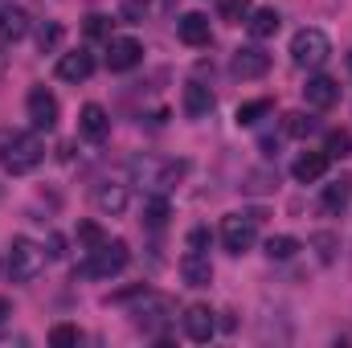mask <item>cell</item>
<instances>
[{
    "instance_id": "35",
    "label": "cell",
    "mask_w": 352,
    "mask_h": 348,
    "mask_svg": "<svg viewBox=\"0 0 352 348\" xmlns=\"http://www.w3.org/2000/svg\"><path fill=\"white\" fill-rule=\"evenodd\" d=\"M274 180H278V176H270V173H254L250 176V184H246V188H250V193H266V188H274Z\"/></svg>"
},
{
    "instance_id": "32",
    "label": "cell",
    "mask_w": 352,
    "mask_h": 348,
    "mask_svg": "<svg viewBox=\"0 0 352 348\" xmlns=\"http://www.w3.org/2000/svg\"><path fill=\"white\" fill-rule=\"evenodd\" d=\"M78 242L98 246V242H107V234H102V226H98V221H78Z\"/></svg>"
},
{
    "instance_id": "29",
    "label": "cell",
    "mask_w": 352,
    "mask_h": 348,
    "mask_svg": "<svg viewBox=\"0 0 352 348\" xmlns=\"http://www.w3.org/2000/svg\"><path fill=\"white\" fill-rule=\"evenodd\" d=\"M217 8H221V21L230 25H242L250 17V0H217Z\"/></svg>"
},
{
    "instance_id": "13",
    "label": "cell",
    "mask_w": 352,
    "mask_h": 348,
    "mask_svg": "<svg viewBox=\"0 0 352 348\" xmlns=\"http://www.w3.org/2000/svg\"><path fill=\"white\" fill-rule=\"evenodd\" d=\"M266 70H270V54H266L263 45H242V50H234V74H238V78H263Z\"/></svg>"
},
{
    "instance_id": "21",
    "label": "cell",
    "mask_w": 352,
    "mask_h": 348,
    "mask_svg": "<svg viewBox=\"0 0 352 348\" xmlns=\"http://www.w3.org/2000/svg\"><path fill=\"white\" fill-rule=\"evenodd\" d=\"M328 164H332V160H328V152H303V156L291 164V176H295L299 184H316L320 176L328 173Z\"/></svg>"
},
{
    "instance_id": "31",
    "label": "cell",
    "mask_w": 352,
    "mask_h": 348,
    "mask_svg": "<svg viewBox=\"0 0 352 348\" xmlns=\"http://www.w3.org/2000/svg\"><path fill=\"white\" fill-rule=\"evenodd\" d=\"M82 340V332L74 328V324H58L54 332H50V345L54 348H70V345H78Z\"/></svg>"
},
{
    "instance_id": "34",
    "label": "cell",
    "mask_w": 352,
    "mask_h": 348,
    "mask_svg": "<svg viewBox=\"0 0 352 348\" xmlns=\"http://www.w3.org/2000/svg\"><path fill=\"white\" fill-rule=\"evenodd\" d=\"M188 250H205V254H209V230L197 226V230L188 234Z\"/></svg>"
},
{
    "instance_id": "7",
    "label": "cell",
    "mask_w": 352,
    "mask_h": 348,
    "mask_svg": "<svg viewBox=\"0 0 352 348\" xmlns=\"http://www.w3.org/2000/svg\"><path fill=\"white\" fill-rule=\"evenodd\" d=\"M258 242V213H230L221 221V246L230 254H246Z\"/></svg>"
},
{
    "instance_id": "26",
    "label": "cell",
    "mask_w": 352,
    "mask_h": 348,
    "mask_svg": "<svg viewBox=\"0 0 352 348\" xmlns=\"http://www.w3.org/2000/svg\"><path fill=\"white\" fill-rule=\"evenodd\" d=\"M270 111H274V102H270V98H250V102H242V107H238V123H242V127H254V123L266 119Z\"/></svg>"
},
{
    "instance_id": "12",
    "label": "cell",
    "mask_w": 352,
    "mask_h": 348,
    "mask_svg": "<svg viewBox=\"0 0 352 348\" xmlns=\"http://www.w3.org/2000/svg\"><path fill=\"white\" fill-rule=\"evenodd\" d=\"M303 98H307V107H311V111H328V107H336V102H340V83H336V78H328V74H316V78H307Z\"/></svg>"
},
{
    "instance_id": "37",
    "label": "cell",
    "mask_w": 352,
    "mask_h": 348,
    "mask_svg": "<svg viewBox=\"0 0 352 348\" xmlns=\"http://www.w3.org/2000/svg\"><path fill=\"white\" fill-rule=\"evenodd\" d=\"M0 345H29V336H0Z\"/></svg>"
},
{
    "instance_id": "16",
    "label": "cell",
    "mask_w": 352,
    "mask_h": 348,
    "mask_svg": "<svg viewBox=\"0 0 352 348\" xmlns=\"http://www.w3.org/2000/svg\"><path fill=\"white\" fill-rule=\"evenodd\" d=\"M349 205H352V176H336L332 184H324V193H320V209H324L328 217H340Z\"/></svg>"
},
{
    "instance_id": "18",
    "label": "cell",
    "mask_w": 352,
    "mask_h": 348,
    "mask_svg": "<svg viewBox=\"0 0 352 348\" xmlns=\"http://www.w3.org/2000/svg\"><path fill=\"white\" fill-rule=\"evenodd\" d=\"M180 279L188 283V287H209L213 283V262L205 250H188L184 259H180Z\"/></svg>"
},
{
    "instance_id": "6",
    "label": "cell",
    "mask_w": 352,
    "mask_h": 348,
    "mask_svg": "<svg viewBox=\"0 0 352 348\" xmlns=\"http://www.w3.org/2000/svg\"><path fill=\"white\" fill-rule=\"evenodd\" d=\"M45 250L37 246V242H29V238H12V246H8V279L12 283H33L41 270H45Z\"/></svg>"
},
{
    "instance_id": "11",
    "label": "cell",
    "mask_w": 352,
    "mask_h": 348,
    "mask_svg": "<svg viewBox=\"0 0 352 348\" xmlns=\"http://www.w3.org/2000/svg\"><path fill=\"white\" fill-rule=\"evenodd\" d=\"M90 205H94L102 217H119V213L127 209V184H115V180H102V184H94V193H90Z\"/></svg>"
},
{
    "instance_id": "36",
    "label": "cell",
    "mask_w": 352,
    "mask_h": 348,
    "mask_svg": "<svg viewBox=\"0 0 352 348\" xmlns=\"http://www.w3.org/2000/svg\"><path fill=\"white\" fill-rule=\"evenodd\" d=\"M144 8H148V0H127V4H123V17H140Z\"/></svg>"
},
{
    "instance_id": "1",
    "label": "cell",
    "mask_w": 352,
    "mask_h": 348,
    "mask_svg": "<svg viewBox=\"0 0 352 348\" xmlns=\"http://www.w3.org/2000/svg\"><path fill=\"white\" fill-rule=\"evenodd\" d=\"M127 173H131V180L144 188V193H173L176 184L184 180V173H188V164L184 160H168V156H135L131 164H127Z\"/></svg>"
},
{
    "instance_id": "40",
    "label": "cell",
    "mask_w": 352,
    "mask_h": 348,
    "mask_svg": "<svg viewBox=\"0 0 352 348\" xmlns=\"http://www.w3.org/2000/svg\"><path fill=\"white\" fill-rule=\"evenodd\" d=\"M0 201H4V184H0Z\"/></svg>"
},
{
    "instance_id": "23",
    "label": "cell",
    "mask_w": 352,
    "mask_h": 348,
    "mask_svg": "<svg viewBox=\"0 0 352 348\" xmlns=\"http://www.w3.org/2000/svg\"><path fill=\"white\" fill-rule=\"evenodd\" d=\"M168 217H173L168 193H148V197H144V226H148V230H164Z\"/></svg>"
},
{
    "instance_id": "25",
    "label": "cell",
    "mask_w": 352,
    "mask_h": 348,
    "mask_svg": "<svg viewBox=\"0 0 352 348\" xmlns=\"http://www.w3.org/2000/svg\"><path fill=\"white\" fill-rule=\"evenodd\" d=\"M324 152H328V160H349L352 156V135L344 127L328 131V135H324Z\"/></svg>"
},
{
    "instance_id": "5",
    "label": "cell",
    "mask_w": 352,
    "mask_h": 348,
    "mask_svg": "<svg viewBox=\"0 0 352 348\" xmlns=\"http://www.w3.org/2000/svg\"><path fill=\"white\" fill-rule=\"evenodd\" d=\"M328 58H332V41L324 29H299L291 37V62L299 70H320Z\"/></svg>"
},
{
    "instance_id": "15",
    "label": "cell",
    "mask_w": 352,
    "mask_h": 348,
    "mask_svg": "<svg viewBox=\"0 0 352 348\" xmlns=\"http://www.w3.org/2000/svg\"><path fill=\"white\" fill-rule=\"evenodd\" d=\"M90 74H94V54L90 50H74V54L58 58V78L62 83H87Z\"/></svg>"
},
{
    "instance_id": "4",
    "label": "cell",
    "mask_w": 352,
    "mask_h": 348,
    "mask_svg": "<svg viewBox=\"0 0 352 348\" xmlns=\"http://www.w3.org/2000/svg\"><path fill=\"white\" fill-rule=\"evenodd\" d=\"M131 262V250H127V242L123 238H107V242H98V246H90L87 250V262H78V279H111V274H119L123 266Z\"/></svg>"
},
{
    "instance_id": "22",
    "label": "cell",
    "mask_w": 352,
    "mask_h": 348,
    "mask_svg": "<svg viewBox=\"0 0 352 348\" xmlns=\"http://www.w3.org/2000/svg\"><path fill=\"white\" fill-rule=\"evenodd\" d=\"M278 25H283L278 8H250V17H246V29H250V37H254V41L274 37V33H278Z\"/></svg>"
},
{
    "instance_id": "2",
    "label": "cell",
    "mask_w": 352,
    "mask_h": 348,
    "mask_svg": "<svg viewBox=\"0 0 352 348\" xmlns=\"http://www.w3.org/2000/svg\"><path fill=\"white\" fill-rule=\"evenodd\" d=\"M45 160V144L37 131H4L0 135V168L12 176L33 173Z\"/></svg>"
},
{
    "instance_id": "17",
    "label": "cell",
    "mask_w": 352,
    "mask_h": 348,
    "mask_svg": "<svg viewBox=\"0 0 352 348\" xmlns=\"http://www.w3.org/2000/svg\"><path fill=\"white\" fill-rule=\"evenodd\" d=\"M29 33V12L21 4H0V45H12Z\"/></svg>"
},
{
    "instance_id": "14",
    "label": "cell",
    "mask_w": 352,
    "mask_h": 348,
    "mask_svg": "<svg viewBox=\"0 0 352 348\" xmlns=\"http://www.w3.org/2000/svg\"><path fill=\"white\" fill-rule=\"evenodd\" d=\"M78 131H82V140H90V144H102V140L111 135V115H107L98 102H87V107L78 111Z\"/></svg>"
},
{
    "instance_id": "8",
    "label": "cell",
    "mask_w": 352,
    "mask_h": 348,
    "mask_svg": "<svg viewBox=\"0 0 352 348\" xmlns=\"http://www.w3.org/2000/svg\"><path fill=\"white\" fill-rule=\"evenodd\" d=\"M25 111H29L33 131H54V127H58V115H62V111H58V98H54L45 87H33V90H29Z\"/></svg>"
},
{
    "instance_id": "30",
    "label": "cell",
    "mask_w": 352,
    "mask_h": 348,
    "mask_svg": "<svg viewBox=\"0 0 352 348\" xmlns=\"http://www.w3.org/2000/svg\"><path fill=\"white\" fill-rule=\"evenodd\" d=\"M311 246H316L320 262H332L336 250H340V238H336V234H311Z\"/></svg>"
},
{
    "instance_id": "38",
    "label": "cell",
    "mask_w": 352,
    "mask_h": 348,
    "mask_svg": "<svg viewBox=\"0 0 352 348\" xmlns=\"http://www.w3.org/2000/svg\"><path fill=\"white\" fill-rule=\"evenodd\" d=\"M4 70H8V58L0 54V83H4Z\"/></svg>"
},
{
    "instance_id": "19",
    "label": "cell",
    "mask_w": 352,
    "mask_h": 348,
    "mask_svg": "<svg viewBox=\"0 0 352 348\" xmlns=\"http://www.w3.org/2000/svg\"><path fill=\"white\" fill-rule=\"evenodd\" d=\"M213 90L205 87V83H188L184 94H180V107H184V115L188 119H209V111H213Z\"/></svg>"
},
{
    "instance_id": "3",
    "label": "cell",
    "mask_w": 352,
    "mask_h": 348,
    "mask_svg": "<svg viewBox=\"0 0 352 348\" xmlns=\"http://www.w3.org/2000/svg\"><path fill=\"white\" fill-rule=\"evenodd\" d=\"M176 316L173 295H160V291H135V303H131V324L144 332V336H160V328Z\"/></svg>"
},
{
    "instance_id": "28",
    "label": "cell",
    "mask_w": 352,
    "mask_h": 348,
    "mask_svg": "<svg viewBox=\"0 0 352 348\" xmlns=\"http://www.w3.org/2000/svg\"><path fill=\"white\" fill-rule=\"evenodd\" d=\"M316 127H320V123H316L307 111H291V115H287V123H283V131H287L291 140H307Z\"/></svg>"
},
{
    "instance_id": "10",
    "label": "cell",
    "mask_w": 352,
    "mask_h": 348,
    "mask_svg": "<svg viewBox=\"0 0 352 348\" xmlns=\"http://www.w3.org/2000/svg\"><path fill=\"white\" fill-rule=\"evenodd\" d=\"M180 324H184V336H188V340H197V345L213 340V332H217L213 307H205V303H188V307H184V316H180Z\"/></svg>"
},
{
    "instance_id": "33",
    "label": "cell",
    "mask_w": 352,
    "mask_h": 348,
    "mask_svg": "<svg viewBox=\"0 0 352 348\" xmlns=\"http://www.w3.org/2000/svg\"><path fill=\"white\" fill-rule=\"evenodd\" d=\"M87 33L90 37H111V17H87Z\"/></svg>"
},
{
    "instance_id": "9",
    "label": "cell",
    "mask_w": 352,
    "mask_h": 348,
    "mask_svg": "<svg viewBox=\"0 0 352 348\" xmlns=\"http://www.w3.org/2000/svg\"><path fill=\"white\" fill-rule=\"evenodd\" d=\"M144 62V45L135 37H107V70L111 74H127Z\"/></svg>"
},
{
    "instance_id": "24",
    "label": "cell",
    "mask_w": 352,
    "mask_h": 348,
    "mask_svg": "<svg viewBox=\"0 0 352 348\" xmlns=\"http://www.w3.org/2000/svg\"><path fill=\"white\" fill-rule=\"evenodd\" d=\"M299 254V238H291V234H274V238H266V259L270 262H287Z\"/></svg>"
},
{
    "instance_id": "39",
    "label": "cell",
    "mask_w": 352,
    "mask_h": 348,
    "mask_svg": "<svg viewBox=\"0 0 352 348\" xmlns=\"http://www.w3.org/2000/svg\"><path fill=\"white\" fill-rule=\"evenodd\" d=\"M4 316H8V303H4V299H0V320H4Z\"/></svg>"
},
{
    "instance_id": "27",
    "label": "cell",
    "mask_w": 352,
    "mask_h": 348,
    "mask_svg": "<svg viewBox=\"0 0 352 348\" xmlns=\"http://www.w3.org/2000/svg\"><path fill=\"white\" fill-rule=\"evenodd\" d=\"M62 37H66V29H62L58 21H41V25H37V50H41V54H54V50L62 45Z\"/></svg>"
},
{
    "instance_id": "41",
    "label": "cell",
    "mask_w": 352,
    "mask_h": 348,
    "mask_svg": "<svg viewBox=\"0 0 352 348\" xmlns=\"http://www.w3.org/2000/svg\"><path fill=\"white\" fill-rule=\"evenodd\" d=\"M349 66H352V54H349Z\"/></svg>"
},
{
    "instance_id": "20",
    "label": "cell",
    "mask_w": 352,
    "mask_h": 348,
    "mask_svg": "<svg viewBox=\"0 0 352 348\" xmlns=\"http://www.w3.org/2000/svg\"><path fill=\"white\" fill-rule=\"evenodd\" d=\"M176 37L184 45H209V17L205 12H184L176 21Z\"/></svg>"
}]
</instances>
